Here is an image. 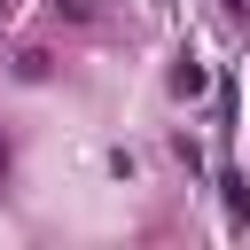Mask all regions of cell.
Instances as JSON below:
<instances>
[{"instance_id": "obj_1", "label": "cell", "mask_w": 250, "mask_h": 250, "mask_svg": "<svg viewBox=\"0 0 250 250\" xmlns=\"http://www.w3.org/2000/svg\"><path fill=\"white\" fill-rule=\"evenodd\" d=\"M172 94H203V62H195V55H180V70H172Z\"/></svg>"}, {"instance_id": "obj_2", "label": "cell", "mask_w": 250, "mask_h": 250, "mask_svg": "<svg viewBox=\"0 0 250 250\" xmlns=\"http://www.w3.org/2000/svg\"><path fill=\"white\" fill-rule=\"evenodd\" d=\"M0 188H8V141H0Z\"/></svg>"}]
</instances>
